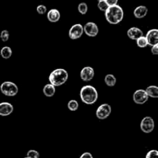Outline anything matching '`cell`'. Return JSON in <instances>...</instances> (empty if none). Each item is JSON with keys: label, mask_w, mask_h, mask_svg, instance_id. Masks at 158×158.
Instances as JSON below:
<instances>
[{"label": "cell", "mask_w": 158, "mask_h": 158, "mask_svg": "<svg viewBox=\"0 0 158 158\" xmlns=\"http://www.w3.org/2000/svg\"><path fill=\"white\" fill-rule=\"evenodd\" d=\"M79 108V103L77 100H70L68 102V108H69L70 111L75 112Z\"/></svg>", "instance_id": "44dd1931"}, {"label": "cell", "mask_w": 158, "mask_h": 158, "mask_svg": "<svg viewBox=\"0 0 158 158\" xmlns=\"http://www.w3.org/2000/svg\"><path fill=\"white\" fill-rule=\"evenodd\" d=\"M0 54H1L2 57L4 59H9L10 58L12 54V50L9 46H3L0 51Z\"/></svg>", "instance_id": "d6986e66"}, {"label": "cell", "mask_w": 158, "mask_h": 158, "mask_svg": "<svg viewBox=\"0 0 158 158\" xmlns=\"http://www.w3.org/2000/svg\"><path fill=\"white\" fill-rule=\"evenodd\" d=\"M127 36L129 37L130 39H131V40H137L138 38L143 37V33L140 28L134 26V27H131L128 29Z\"/></svg>", "instance_id": "4fadbf2b"}, {"label": "cell", "mask_w": 158, "mask_h": 158, "mask_svg": "<svg viewBox=\"0 0 158 158\" xmlns=\"http://www.w3.org/2000/svg\"><path fill=\"white\" fill-rule=\"evenodd\" d=\"M94 77V68L89 66L84 67L80 71V77L83 81H90Z\"/></svg>", "instance_id": "30bf717a"}, {"label": "cell", "mask_w": 158, "mask_h": 158, "mask_svg": "<svg viewBox=\"0 0 158 158\" xmlns=\"http://www.w3.org/2000/svg\"><path fill=\"white\" fill-rule=\"evenodd\" d=\"M83 32L89 37H95L99 33V28L94 22H88L83 27Z\"/></svg>", "instance_id": "9c48e42d"}, {"label": "cell", "mask_w": 158, "mask_h": 158, "mask_svg": "<svg viewBox=\"0 0 158 158\" xmlns=\"http://www.w3.org/2000/svg\"><path fill=\"white\" fill-rule=\"evenodd\" d=\"M104 81L106 85L109 87H114L117 83V78L114 74H106L105 76Z\"/></svg>", "instance_id": "ac0fdd59"}, {"label": "cell", "mask_w": 158, "mask_h": 158, "mask_svg": "<svg viewBox=\"0 0 158 158\" xmlns=\"http://www.w3.org/2000/svg\"><path fill=\"white\" fill-rule=\"evenodd\" d=\"M106 2L107 3V5L109 6H116L118 3V0H105Z\"/></svg>", "instance_id": "83f0119b"}, {"label": "cell", "mask_w": 158, "mask_h": 158, "mask_svg": "<svg viewBox=\"0 0 158 158\" xmlns=\"http://www.w3.org/2000/svg\"><path fill=\"white\" fill-rule=\"evenodd\" d=\"M124 12L121 6H109L107 10L105 12V17L106 21L112 25H117L123 20Z\"/></svg>", "instance_id": "6da1fadb"}, {"label": "cell", "mask_w": 158, "mask_h": 158, "mask_svg": "<svg viewBox=\"0 0 158 158\" xmlns=\"http://www.w3.org/2000/svg\"><path fill=\"white\" fill-rule=\"evenodd\" d=\"M1 92L6 96L12 97L16 95L19 91V88L15 83L12 81H4L0 86Z\"/></svg>", "instance_id": "277c9868"}, {"label": "cell", "mask_w": 158, "mask_h": 158, "mask_svg": "<svg viewBox=\"0 0 158 158\" xmlns=\"http://www.w3.org/2000/svg\"><path fill=\"white\" fill-rule=\"evenodd\" d=\"M80 158H94L93 155L91 154L89 152H86V153H83L81 156H80Z\"/></svg>", "instance_id": "f546056e"}, {"label": "cell", "mask_w": 158, "mask_h": 158, "mask_svg": "<svg viewBox=\"0 0 158 158\" xmlns=\"http://www.w3.org/2000/svg\"><path fill=\"white\" fill-rule=\"evenodd\" d=\"M0 38H1L2 41H3V42L8 41L9 39V31L6 30V29H4V30L2 31L1 33H0Z\"/></svg>", "instance_id": "d4e9b609"}, {"label": "cell", "mask_w": 158, "mask_h": 158, "mask_svg": "<svg viewBox=\"0 0 158 158\" xmlns=\"http://www.w3.org/2000/svg\"><path fill=\"white\" fill-rule=\"evenodd\" d=\"M83 34V26L80 23L71 26L69 30V37L72 40H77L80 38Z\"/></svg>", "instance_id": "ba28073f"}, {"label": "cell", "mask_w": 158, "mask_h": 158, "mask_svg": "<svg viewBox=\"0 0 158 158\" xmlns=\"http://www.w3.org/2000/svg\"><path fill=\"white\" fill-rule=\"evenodd\" d=\"M69 77L67 71L63 68H57L50 73L49 77V82L53 86H61L65 84Z\"/></svg>", "instance_id": "3957f363"}, {"label": "cell", "mask_w": 158, "mask_h": 158, "mask_svg": "<svg viewBox=\"0 0 158 158\" xmlns=\"http://www.w3.org/2000/svg\"><path fill=\"white\" fill-rule=\"evenodd\" d=\"M148 94L146 93V91L143 89H138L133 94V100L136 104L138 105H143L145 102L148 101Z\"/></svg>", "instance_id": "52a82bcc"}, {"label": "cell", "mask_w": 158, "mask_h": 158, "mask_svg": "<svg viewBox=\"0 0 158 158\" xmlns=\"http://www.w3.org/2000/svg\"><path fill=\"white\" fill-rule=\"evenodd\" d=\"M145 37H146L148 45L150 46H152L158 44V30L157 29H150Z\"/></svg>", "instance_id": "8fae6325"}, {"label": "cell", "mask_w": 158, "mask_h": 158, "mask_svg": "<svg viewBox=\"0 0 158 158\" xmlns=\"http://www.w3.org/2000/svg\"><path fill=\"white\" fill-rule=\"evenodd\" d=\"M36 11L40 15H43L47 12V8L45 5H39L36 8Z\"/></svg>", "instance_id": "484cf974"}, {"label": "cell", "mask_w": 158, "mask_h": 158, "mask_svg": "<svg viewBox=\"0 0 158 158\" xmlns=\"http://www.w3.org/2000/svg\"><path fill=\"white\" fill-rule=\"evenodd\" d=\"M137 45L140 48H145L146 46H148V41H147V39L144 36L140 37L137 40Z\"/></svg>", "instance_id": "ffe728a7"}, {"label": "cell", "mask_w": 158, "mask_h": 158, "mask_svg": "<svg viewBox=\"0 0 158 158\" xmlns=\"http://www.w3.org/2000/svg\"><path fill=\"white\" fill-rule=\"evenodd\" d=\"M151 53H152L154 55H157L158 54V44L154 45V46H152V48H151Z\"/></svg>", "instance_id": "f1b7e54d"}, {"label": "cell", "mask_w": 158, "mask_h": 158, "mask_svg": "<svg viewBox=\"0 0 158 158\" xmlns=\"http://www.w3.org/2000/svg\"><path fill=\"white\" fill-rule=\"evenodd\" d=\"M78 11L82 15H85L88 11V6L86 2H81L78 5Z\"/></svg>", "instance_id": "7402d4cb"}, {"label": "cell", "mask_w": 158, "mask_h": 158, "mask_svg": "<svg viewBox=\"0 0 158 158\" xmlns=\"http://www.w3.org/2000/svg\"><path fill=\"white\" fill-rule=\"evenodd\" d=\"M80 99L86 105H94L98 99V92L92 85H85L80 90Z\"/></svg>", "instance_id": "7a4b0ae2"}, {"label": "cell", "mask_w": 158, "mask_h": 158, "mask_svg": "<svg viewBox=\"0 0 158 158\" xmlns=\"http://www.w3.org/2000/svg\"><path fill=\"white\" fill-rule=\"evenodd\" d=\"M140 129L145 133H150L154 129V121L151 116H146L140 122Z\"/></svg>", "instance_id": "8992f818"}, {"label": "cell", "mask_w": 158, "mask_h": 158, "mask_svg": "<svg viewBox=\"0 0 158 158\" xmlns=\"http://www.w3.org/2000/svg\"><path fill=\"white\" fill-rule=\"evenodd\" d=\"M148 12V9L145 6H137L134 11V15L136 18L142 19L147 15Z\"/></svg>", "instance_id": "9a60e30c"}, {"label": "cell", "mask_w": 158, "mask_h": 158, "mask_svg": "<svg viewBox=\"0 0 158 158\" xmlns=\"http://www.w3.org/2000/svg\"><path fill=\"white\" fill-rule=\"evenodd\" d=\"M99 9L102 12H106L107 10V9L109 8V6L107 5V3L106 2V1H100L98 2V4H97Z\"/></svg>", "instance_id": "603a6c76"}, {"label": "cell", "mask_w": 158, "mask_h": 158, "mask_svg": "<svg viewBox=\"0 0 158 158\" xmlns=\"http://www.w3.org/2000/svg\"><path fill=\"white\" fill-rule=\"evenodd\" d=\"M56 92V88L51 84H47L43 88V94L46 96V97H52L55 94Z\"/></svg>", "instance_id": "2e32d148"}, {"label": "cell", "mask_w": 158, "mask_h": 158, "mask_svg": "<svg viewBox=\"0 0 158 158\" xmlns=\"http://www.w3.org/2000/svg\"><path fill=\"white\" fill-rule=\"evenodd\" d=\"M146 158H158V152L156 150H150L146 155Z\"/></svg>", "instance_id": "4316f807"}, {"label": "cell", "mask_w": 158, "mask_h": 158, "mask_svg": "<svg viewBox=\"0 0 158 158\" xmlns=\"http://www.w3.org/2000/svg\"><path fill=\"white\" fill-rule=\"evenodd\" d=\"M26 156L29 158H39L40 157V153L37 150H30L27 152Z\"/></svg>", "instance_id": "cb8c5ba5"}, {"label": "cell", "mask_w": 158, "mask_h": 158, "mask_svg": "<svg viewBox=\"0 0 158 158\" xmlns=\"http://www.w3.org/2000/svg\"><path fill=\"white\" fill-rule=\"evenodd\" d=\"M24 158H29V157H27V156H26V157H24Z\"/></svg>", "instance_id": "1f68e13d"}, {"label": "cell", "mask_w": 158, "mask_h": 158, "mask_svg": "<svg viewBox=\"0 0 158 158\" xmlns=\"http://www.w3.org/2000/svg\"><path fill=\"white\" fill-rule=\"evenodd\" d=\"M47 19L51 23H56L60 19V12L58 9H52L47 12Z\"/></svg>", "instance_id": "5bb4252c"}, {"label": "cell", "mask_w": 158, "mask_h": 158, "mask_svg": "<svg viewBox=\"0 0 158 158\" xmlns=\"http://www.w3.org/2000/svg\"><path fill=\"white\" fill-rule=\"evenodd\" d=\"M145 91H146V93L148 94V97L154 98V99L158 98V88L156 85L148 86Z\"/></svg>", "instance_id": "e0dca14e"}, {"label": "cell", "mask_w": 158, "mask_h": 158, "mask_svg": "<svg viewBox=\"0 0 158 158\" xmlns=\"http://www.w3.org/2000/svg\"><path fill=\"white\" fill-rule=\"evenodd\" d=\"M111 112H112V108L109 104H102L97 109L96 116L99 119H106L111 114Z\"/></svg>", "instance_id": "5b68a950"}, {"label": "cell", "mask_w": 158, "mask_h": 158, "mask_svg": "<svg viewBox=\"0 0 158 158\" xmlns=\"http://www.w3.org/2000/svg\"><path fill=\"white\" fill-rule=\"evenodd\" d=\"M13 105L9 102H1L0 103V116H7L13 112Z\"/></svg>", "instance_id": "7c38bea8"}, {"label": "cell", "mask_w": 158, "mask_h": 158, "mask_svg": "<svg viewBox=\"0 0 158 158\" xmlns=\"http://www.w3.org/2000/svg\"><path fill=\"white\" fill-rule=\"evenodd\" d=\"M97 1H98V2H100V1H105V0H97Z\"/></svg>", "instance_id": "4dcf8cb0"}]
</instances>
